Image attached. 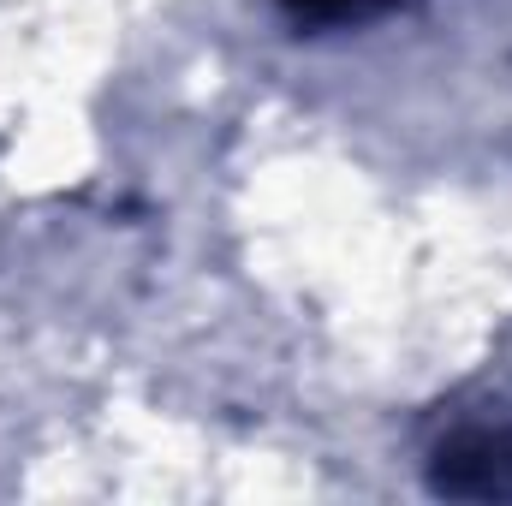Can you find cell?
Masks as SVG:
<instances>
[{
    "instance_id": "obj_1",
    "label": "cell",
    "mask_w": 512,
    "mask_h": 506,
    "mask_svg": "<svg viewBox=\"0 0 512 506\" xmlns=\"http://www.w3.org/2000/svg\"><path fill=\"white\" fill-rule=\"evenodd\" d=\"M429 489L447 501H512V429H459L429 459Z\"/></svg>"
},
{
    "instance_id": "obj_2",
    "label": "cell",
    "mask_w": 512,
    "mask_h": 506,
    "mask_svg": "<svg viewBox=\"0 0 512 506\" xmlns=\"http://www.w3.org/2000/svg\"><path fill=\"white\" fill-rule=\"evenodd\" d=\"M292 24H358L370 12H382L387 0H280Z\"/></svg>"
}]
</instances>
